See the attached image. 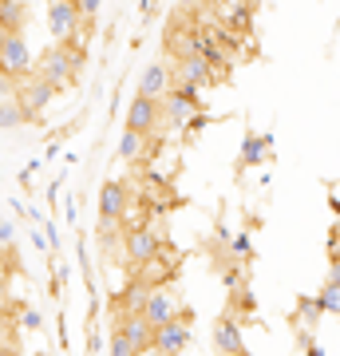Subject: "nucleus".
Returning a JSON list of instances; mask_svg holds the SVG:
<instances>
[{
	"label": "nucleus",
	"mask_w": 340,
	"mask_h": 356,
	"mask_svg": "<svg viewBox=\"0 0 340 356\" xmlns=\"http://www.w3.org/2000/svg\"><path fill=\"white\" fill-rule=\"evenodd\" d=\"M182 348H190V329L186 321H166V325H159V329L151 332V353H182Z\"/></svg>",
	"instance_id": "nucleus-9"
},
{
	"label": "nucleus",
	"mask_w": 340,
	"mask_h": 356,
	"mask_svg": "<svg viewBox=\"0 0 340 356\" xmlns=\"http://www.w3.org/2000/svg\"><path fill=\"white\" fill-rule=\"evenodd\" d=\"M127 127L143 131V135H154V127H159V99H151V95L139 91L131 99V107H127Z\"/></svg>",
	"instance_id": "nucleus-10"
},
{
	"label": "nucleus",
	"mask_w": 340,
	"mask_h": 356,
	"mask_svg": "<svg viewBox=\"0 0 340 356\" xmlns=\"http://www.w3.org/2000/svg\"><path fill=\"white\" fill-rule=\"evenodd\" d=\"M178 4H182L186 13H194V8H202V4H210V0H178Z\"/></svg>",
	"instance_id": "nucleus-27"
},
{
	"label": "nucleus",
	"mask_w": 340,
	"mask_h": 356,
	"mask_svg": "<svg viewBox=\"0 0 340 356\" xmlns=\"http://www.w3.org/2000/svg\"><path fill=\"white\" fill-rule=\"evenodd\" d=\"M32 72V51L24 44V32H8L4 48H0V76L4 79H20Z\"/></svg>",
	"instance_id": "nucleus-4"
},
{
	"label": "nucleus",
	"mask_w": 340,
	"mask_h": 356,
	"mask_svg": "<svg viewBox=\"0 0 340 356\" xmlns=\"http://www.w3.org/2000/svg\"><path fill=\"white\" fill-rule=\"evenodd\" d=\"M316 305H321V313H337V317H340V285H337V281H328L325 289H321Z\"/></svg>",
	"instance_id": "nucleus-18"
},
{
	"label": "nucleus",
	"mask_w": 340,
	"mask_h": 356,
	"mask_svg": "<svg viewBox=\"0 0 340 356\" xmlns=\"http://www.w3.org/2000/svg\"><path fill=\"white\" fill-rule=\"evenodd\" d=\"M83 64H88V51L79 48V44H56V40H51L48 51L40 56V64H32V72L44 76L56 91H63L67 83H76Z\"/></svg>",
	"instance_id": "nucleus-1"
},
{
	"label": "nucleus",
	"mask_w": 340,
	"mask_h": 356,
	"mask_svg": "<svg viewBox=\"0 0 340 356\" xmlns=\"http://www.w3.org/2000/svg\"><path fill=\"white\" fill-rule=\"evenodd\" d=\"M20 329H28V332H40V329H44V317H40L36 309H20Z\"/></svg>",
	"instance_id": "nucleus-21"
},
{
	"label": "nucleus",
	"mask_w": 340,
	"mask_h": 356,
	"mask_svg": "<svg viewBox=\"0 0 340 356\" xmlns=\"http://www.w3.org/2000/svg\"><path fill=\"white\" fill-rule=\"evenodd\" d=\"M210 60L198 56V51H186V56H178V64L170 67V88H182V91H198L210 83Z\"/></svg>",
	"instance_id": "nucleus-3"
},
{
	"label": "nucleus",
	"mask_w": 340,
	"mask_h": 356,
	"mask_svg": "<svg viewBox=\"0 0 340 356\" xmlns=\"http://www.w3.org/2000/svg\"><path fill=\"white\" fill-rule=\"evenodd\" d=\"M28 115H24V107H20V99H0V131L4 127H16V123H24Z\"/></svg>",
	"instance_id": "nucleus-17"
},
{
	"label": "nucleus",
	"mask_w": 340,
	"mask_h": 356,
	"mask_svg": "<svg viewBox=\"0 0 340 356\" xmlns=\"http://www.w3.org/2000/svg\"><path fill=\"white\" fill-rule=\"evenodd\" d=\"M40 226H44V238L51 242V254H56L60 250V229H56V222H40Z\"/></svg>",
	"instance_id": "nucleus-24"
},
{
	"label": "nucleus",
	"mask_w": 340,
	"mask_h": 356,
	"mask_svg": "<svg viewBox=\"0 0 340 356\" xmlns=\"http://www.w3.org/2000/svg\"><path fill=\"white\" fill-rule=\"evenodd\" d=\"M194 111H198V91H182V88H170L159 99V115H166V123L170 127H186L190 119H194Z\"/></svg>",
	"instance_id": "nucleus-6"
},
{
	"label": "nucleus",
	"mask_w": 340,
	"mask_h": 356,
	"mask_svg": "<svg viewBox=\"0 0 340 356\" xmlns=\"http://www.w3.org/2000/svg\"><path fill=\"white\" fill-rule=\"evenodd\" d=\"M0 353H13V341H8L4 332H0Z\"/></svg>",
	"instance_id": "nucleus-31"
},
{
	"label": "nucleus",
	"mask_w": 340,
	"mask_h": 356,
	"mask_svg": "<svg viewBox=\"0 0 340 356\" xmlns=\"http://www.w3.org/2000/svg\"><path fill=\"white\" fill-rule=\"evenodd\" d=\"M127 214V186L123 182H103L99 191V218H111V222H123Z\"/></svg>",
	"instance_id": "nucleus-12"
},
{
	"label": "nucleus",
	"mask_w": 340,
	"mask_h": 356,
	"mask_svg": "<svg viewBox=\"0 0 340 356\" xmlns=\"http://www.w3.org/2000/svg\"><path fill=\"white\" fill-rule=\"evenodd\" d=\"M265 143H269V139H250V143H245V151H241V159H245V166L261 163V151H265Z\"/></svg>",
	"instance_id": "nucleus-20"
},
{
	"label": "nucleus",
	"mask_w": 340,
	"mask_h": 356,
	"mask_svg": "<svg viewBox=\"0 0 340 356\" xmlns=\"http://www.w3.org/2000/svg\"><path fill=\"white\" fill-rule=\"evenodd\" d=\"M119 159H123V163H139V159H147V135L127 127L123 139H119Z\"/></svg>",
	"instance_id": "nucleus-16"
},
{
	"label": "nucleus",
	"mask_w": 340,
	"mask_h": 356,
	"mask_svg": "<svg viewBox=\"0 0 340 356\" xmlns=\"http://www.w3.org/2000/svg\"><path fill=\"white\" fill-rule=\"evenodd\" d=\"M91 20H83L76 0H48V36L56 44H88Z\"/></svg>",
	"instance_id": "nucleus-2"
},
{
	"label": "nucleus",
	"mask_w": 340,
	"mask_h": 356,
	"mask_svg": "<svg viewBox=\"0 0 340 356\" xmlns=\"http://www.w3.org/2000/svg\"><path fill=\"white\" fill-rule=\"evenodd\" d=\"M76 8H79V16H83V20H95V16H99V8H103V0H76Z\"/></svg>",
	"instance_id": "nucleus-22"
},
{
	"label": "nucleus",
	"mask_w": 340,
	"mask_h": 356,
	"mask_svg": "<svg viewBox=\"0 0 340 356\" xmlns=\"http://www.w3.org/2000/svg\"><path fill=\"white\" fill-rule=\"evenodd\" d=\"M119 329L131 337V344H135V353H147L151 348V325H147V317H143L139 309H123V317H119Z\"/></svg>",
	"instance_id": "nucleus-11"
},
{
	"label": "nucleus",
	"mask_w": 340,
	"mask_h": 356,
	"mask_svg": "<svg viewBox=\"0 0 340 356\" xmlns=\"http://www.w3.org/2000/svg\"><path fill=\"white\" fill-rule=\"evenodd\" d=\"M13 83H16V99H20V107H24V115L44 111V107L56 99V88H51L44 76H36V72H28V76L13 79Z\"/></svg>",
	"instance_id": "nucleus-5"
},
{
	"label": "nucleus",
	"mask_w": 340,
	"mask_h": 356,
	"mask_svg": "<svg viewBox=\"0 0 340 356\" xmlns=\"http://www.w3.org/2000/svg\"><path fill=\"white\" fill-rule=\"evenodd\" d=\"M139 313L147 317V325H151V329H159V325H166V321L178 317V297H175L170 289H159V285H151V293H147V301H143Z\"/></svg>",
	"instance_id": "nucleus-8"
},
{
	"label": "nucleus",
	"mask_w": 340,
	"mask_h": 356,
	"mask_svg": "<svg viewBox=\"0 0 340 356\" xmlns=\"http://www.w3.org/2000/svg\"><path fill=\"white\" fill-rule=\"evenodd\" d=\"M60 159V143H48V151H44V163H56Z\"/></svg>",
	"instance_id": "nucleus-26"
},
{
	"label": "nucleus",
	"mask_w": 340,
	"mask_h": 356,
	"mask_svg": "<svg viewBox=\"0 0 340 356\" xmlns=\"http://www.w3.org/2000/svg\"><path fill=\"white\" fill-rule=\"evenodd\" d=\"M24 24H28L24 0H0V28L4 32H24Z\"/></svg>",
	"instance_id": "nucleus-15"
},
{
	"label": "nucleus",
	"mask_w": 340,
	"mask_h": 356,
	"mask_svg": "<svg viewBox=\"0 0 340 356\" xmlns=\"http://www.w3.org/2000/svg\"><path fill=\"white\" fill-rule=\"evenodd\" d=\"M139 8H143V16H151L154 13V0H139Z\"/></svg>",
	"instance_id": "nucleus-30"
},
{
	"label": "nucleus",
	"mask_w": 340,
	"mask_h": 356,
	"mask_svg": "<svg viewBox=\"0 0 340 356\" xmlns=\"http://www.w3.org/2000/svg\"><path fill=\"white\" fill-rule=\"evenodd\" d=\"M328 281H337V285H340V261H337V257H332V266H328Z\"/></svg>",
	"instance_id": "nucleus-28"
},
{
	"label": "nucleus",
	"mask_w": 340,
	"mask_h": 356,
	"mask_svg": "<svg viewBox=\"0 0 340 356\" xmlns=\"http://www.w3.org/2000/svg\"><path fill=\"white\" fill-rule=\"evenodd\" d=\"M328 254H332V257L340 261V234H332V242H328Z\"/></svg>",
	"instance_id": "nucleus-29"
},
{
	"label": "nucleus",
	"mask_w": 340,
	"mask_h": 356,
	"mask_svg": "<svg viewBox=\"0 0 340 356\" xmlns=\"http://www.w3.org/2000/svg\"><path fill=\"white\" fill-rule=\"evenodd\" d=\"M139 91L151 95V99H163L170 91V67L166 64H147V72L139 76Z\"/></svg>",
	"instance_id": "nucleus-13"
},
{
	"label": "nucleus",
	"mask_w": 340,
	"mask_h": 356,
	"mask_svg": "<svg viewBox=\"0 0 340 356\" xmlns=\"http://www.w3.org/2000/svg\"><path fill=\"white\" fill-rule=\"evenodd\" d=\"M4 36H8V32H4V28H0V48H4Z\"/></svg>",
	"instance_id": "nucleus-32"
},
{
	"label": "nucleus",
	"mask_w": 340,
	"mask_h": 356,
	"mask_svg": "<svg viewBox=\"0 0 340 356\" xmlns=\"http://www.w3.org/2000/svg\"><path fill=\"white\" fill-rule=\"evenodd\" d=\"M107 348H111L115 356H131V353H135V344H131V337H127V332L119 329V325H115V332H111V341H107Z\"/></svg>",
	"instance_id": "nucleus-19"
},
{
	"label": "nucleus",
	"mask_w": 340,
	"mask_h": 356,
	"mask_svg": "<svg viewBox=\"0 0 340 356\" xmlns=\"http://www.w3.org/2000/svg\"><path fill=\"white\" fill-rule=\"evenodd\" d=\"M214 348L218 353H245V341H241V325L234 317H222L214 329Z\"/></svg>",
	"instance_id": "nucleus-14"
},
{
	"label": "nucleus",
	"mask_w": 340,
	"mask_h": 356,
	"mask_svg": "<svg viewBox=\"0 0 340 356\" xmlns=\"http://www.w3.org/2000/svg\"><path fill=\"white\" fill-rule=\"evenodd\" d=\"M4 242H13V222H4V218H0V245Z\"/></svg>",
	"instance_id": "nucleus-25"
},
{
	"label": "nucleus",
	"mask_w": 340,
	"mask_h": 356,
	"mask_svg": "<svg viewBox=\"0 0 340 356\" xmlns=\"http://www.w3.org/2000/svg\"><path fill=\"white\" fill-rule=\"evenodd\" d=\"M229 250L238 254V261H241V257H250V238H245V234H238V238L229 242Z\"/></svg>",
	"instance_id": "nucleus-23"
},
{
	"label": "nucleus",
	"mask_w": 340,
	"mask_h": 356,
	"mask_svg": "<svg viewBox=\"0 0 340 356\" xmlns=\"http://www.w3.org/2000/svg\"><path fill=\"white\" fill-rule=\"evenodd\" d=\"M163 250V238H159V229L154 226H127V261H151L154 254Z\"/></svg>",
	"instance_id": "nucleus-7"
}]
</instances>
